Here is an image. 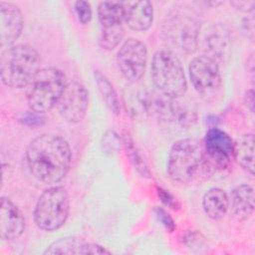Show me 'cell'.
Instances as JSON below:
<instances>
[{
	"label": "cell",
	"mask_w": 255,
	"mask_h": 255,
	"mask_svg": "<svg viewBox=\"0 0 255 255\" xmlns=\"http://www.w3.org/2000/svg\"><path fill=\"white\" fill-rule=\"evenodd\" d=\"M94 77L96 84L98 86V89L102 95L103 100L105 101L107 107L115 114L120 115L121 114V104L119 97L111 84V82L107 79L105 75H103L100 71L96 70L94 72Z\"/></svg>",
	"instance_id": "44dd1931"
},
{
	"label": "cell",
	"mask_w": 255,
	"mask_h": 255,
	"mask_svg": "<svg viewBox=\"0 0 255 255\" xmlns=\"http://www.w3.org/2000/svg\"><path fill=\"white\" fill-rule=\"evenodd\" d=\"M74 10L78 20L82 24H87L91 21L93 12L91 4L88 1H76L74 3Z\"/></svg>",
	"instance_id": "603a6c76"
},
{
	"label": "cell",
	"mask_w": 255,
	"mask_h": 255,
	"mask_svg": "<svg viewBox=\"0 0 255 255\" xmlns=\"http://www.w3.org/2000/svg\"><path fill=\"white\" fill-rule=\"evenodd\" d=\"M25 230V218L19 208L8 198H1L0 236L3 240H15Z\"/></svg>",
	"instance_id": "5bb4252c"
},
{
	"label": "cell",
	"mask_w": 255,
	"mask_h": 255,
	"mask_svg": "<svg viewBox=\"0 0 255 255\" xmlns=\"http://www.w3.org/2000/svg\"><path fill=\"white\" fill-rule=\"evenodd\" d=\"M189 77L193 88L201 95H209L221 86V74L217 62L204 55L191 60Z\"/></svg>",
	"instance_id": "30bf717a"
},
{
	"label": "cell",
	"mask_w": 255,
	"mask_h": 255,
	"mask_svg": "<svg viewBox=\"0 0 255 255\" xmlns=\"http://www.w3.org/2000/svg\"><path fill=\"white\" fill-rule=\"evenodd\" d=\"M233 155L238 164L250 175L254 174V135L242 134L234 142Z\"/></svg>",
	"instance_id": "ffe728a7"
},
{
	"label": "cell",
	"mask_w": 255,
	"mask_h": 255,
	"mask_svg": "<svg viewBox=\"0 0 255 255\" xmlns=\"http://www.w3.org/2000/svg\"><path fill=\"white\" fill-rule=\"evenodd\" d=\"M157 193H158V196L160 198V200L168 207L172 208V209H177L179 204L176 200V198H174V196L168 192V190H165L161 187L157 188Z\"/></svg>",
	"instance_id": "484cf974"
},
{
	"label": "cell",
	"mask_w": 255,
	"mask_h": 255,
	"mask_svg": "<svg viewBox=\"0 0 255 255\" xmlns=\"http://www.w3.org/2000/svg\"><path fill=\"white\" fill-rule=\"evenodd\" d=\"M124 21L134 31H146L153 21V8L149 1H124Z\"/></svg>",
	"instance_id": "9a60e30c"
},
{
	"label": "cell",
	"mask_w": 255,
	"mask_h": 255,
	"mask_svg": "<svg viewBox=\"0 0 255 255\" xmlns=\"http://www.w3.org/2000/svg\"><path fill=\"white\" fill-rule=\"evenodd\" d=\"M199 30L200 23L196 13L185 5L171 11L163 23L166 43L184 54L195 51Z\"/></svg>",
	"instance_id": "5b68a950"
},
{
	"label": "cell",
	"mask_w": 255,
	"mask_h": 255,
	"mask_svg": "<svg viewBox=\"0 0 255 255\" xmlns=\"http://www.w3.org/2000/svg\"><path fill=\"white\" fill-rule=\"evenodd\" d=\"M66 85V76L59 69H41L27 86L26 99L30 110L43 114L53 109L58 104Z\"/></svg>",
	"instance_id": "8992f818"
},
{
	"label": "cell",
	"mask_w": 255,
	"mask_h": 255,
	"mask_svg": "<svg viewBox=\"0 0 255 255\" xmlns=\"http://www.w3.org/2000/svg\"><path fill=\"white\" fill-rule=\"evenodd\" d=\"M19 121L21 122L22 125H25L30 128H35V127L44 125L45 118L41 114L31 111V112H27L24 115H22V117L19 119Z\"/></svg>",
	"instance_id": "cb8c5ba5"
},
{
	"label": "cell",
	"mask_w": 255,
	"mask_h": 255,
	"mask_svg": "<svg viewBox=\"0 0 255 255\" xmlns=\"http://www.w3.org/2000/svg\"><path fill=\"white\" fill-rule=\"evenodd\" d=\"M212 167L202 143L195 138L177 140L169 150L166 170L174 182L189 184L210 173Z\"/></svg>",
	"instance_id": "7a4b0ae2"
},
{
	"label": "cell",
	"mask_w": 255,
	"mask_h": 255,
	"mask_svg": "<svg viewBox=\"0 0 255 255\" xmlns=\"http://www.w3.org/2000/svg\"><path fill=\"white\" fill-rule=\"evenodd\" d=\"M26 161L31 174L39 181L53 184L69 172L72 152L63 137L43 133L31 140L26 149Z\"/></svg>",
	"instance_id": "6da1fadb"
},
{
	"label": "cell",
	"mask_w": 255,
	"mask_h": 255,
	"mask_svg": "<svg viewBox=\"0 0 255 255\" xmlns=\"http://www.w3.org/2000/svg\"><path fill=\"white\" fill-rule=\"evenodd\" d=\"M230 4L237 10H240L242 12H251L254 10L255 1H242V0H235L231 1Z\"/></svg>",
	"instance_id": "4316f807"
},
{
	"label": "cell",
	"mask_w": 255,
	"mask_h": 255,
	"mask_svg": "<svg viewBox=\"0 0 255 255\" xmlns=\"http://www.w3.org/2000/svg\"><path fill=\"white\" fill-rule=\"evenodd\" d=\"M244 103L247 106V108H249L250 112L253 113L254 112V92H253V89H250L245 93Z\"/></svg>",
	"instance_id": "83f0119b"
},
{
	"label": "cell",
	"mask_w": 255,
	"mask_h": 255,
	"mask_svg": "<svg viewBox=\"0 0 255 255\" xmlns=\"http://www.w3.org/2000/svg\"><path fill=\"white\" fill-rule=\"evenodd\" d=\"M125 144L127 145V149L129 152V156L131 158V161L133 162L134 166L136 167V169L138 170V172L142 175V176H146L149 177L150 173L149 170L146 166V164L144 163L142 157L140 156V154L138 153V151L135 149L134 145L132 144L131 140H128V138L125 139Z\"/></svg>",
	"instance_id": "7402d4cb"
},
{
	"label": "cell",
	"mask_w": 255,
	"mask_h": 255,
	"mask_svg": "<svg viewBox=\"0 0 255 255\" xmlns=\"http://www.w3.org/2000/svg\"><path fill=\"white\" fill-rule=\"evenodd\" d=\"M24 19L20 9L9 2H0V43L2 48L11 47L20 37Z\"/></svg>",
	"instance_id": "4fadbf2b"
},
{
	"label": "cell",
	"mask_w": 255,
	"mask_h": 255,
	"mask_svg": "<svg viewBox=\"0 0 255 255\" xmlns=\"http://www.w3.org/2000/svg\"><path fill=\"white\" fill-rule=\"evenodd\" d=\"M150 77L158 91L169 98H179L187 90L183 67L178 57L169 49H161L154 53Z\"/></svg>",
	"instance_id": "277c9868"
},
{
	"label": "cell",
	"mask_w": 255,
	"mask_h": 255,
	"mask_svg": "<svg viewBox=\"0 0 255 255\" xmlns=\"http://www.w3.org/2000/svg\"><path fill=\"white\" fill-rule=\"evenodd\" d=\"M230 45V34L222 24H214L209 27L202 39L204 56L216 61L222 59L228 52Z\"/></svg>",
	"instance_id": "e0dca14e"
},
{
	"label": "cell",
	"mask_w": 255,
	"mask_h": 255,
	"mask_svg": "<svg viewBox=\"0 0 255 255\" xmlns=\"http://www.w3.org/2000/svg\"><path fill=\"white\" fill-rule=\"evenodd\" d=\"M70 212V199L63 186H52L39 196L35 209L34 221L44 231H55L61 228Z\"/></svg>",
	"instance_id": "52a82bcc"
},
{
	"label": "cell",
	"mask_w": 255,
	"mask_h": 255,
	"mask_svg": "<svg viewBox=\"0 0 255 255\" xmlns=\"http://www.w3.org/2000/svg\"><path fill=\"white\" fill-rule=\"evenodd\" d=\"M234 142L223 130L213 128L207 130L203 148L213 167H226L233 155Z\"/></svg>",
	"instance_id": "7c38bea8"
},
{
	"label": "cell",
	"mask_w": 255,
	"mask_h": 255,
	"mask_svg": "<svg viewBox=\"0 0 255 255\" xmlns=\"http://www.w3.org/2000/svg\"><path fill=\"white\" fill-rule=\"evenodd\" d=\"M117 62L121 73L127 80L137 82L145 72L147 64L146 46L137 39H128L118 52Z\"/></svg>",
	"instance_id": "9c48e42d"
},
{
	"label": "cell",
	"mask_w": 255,
	"mask_h": 255,
	"mask_svg": "<svg viewBox=\"0 0 255 255\" xmlns=\"http://www.w3.org/2000/svg\"><path fill=\"white\" fill-rule=\"evenodd\" d=\"M202 207L209 218L219 220L225 216L228 210L229 198L223 189L213 187L203 195Z\"/></svg>",
	"instance_id": "d6986e66"
},
{
	"label": "cell",
	"mask_w": 255,
	"mask_h": 255,
	"mask_svg": "<svg viewBox=\"0 0 255 255\" xmlns=\"http://www.w3.org/2000/svg\"><path fill=\"white\" fill-rule=\"evenodd\" d=\"M154 213L156 215V217L158 218V220L161 222V224L169 231L172 232L175 228V224L173 219L170 217V215L161 207L155 206L154 208Z\"/></svg>",
	"instance_id": "d4e9b609"
},
{
	"label": "cell",
	"mask_w": 255,
	"mask_h": 255,
	"mask_svg": "<svg viewBox=\"0 0 255 255\" xmlns=\"http://www.w3.org/2000/svg\"><path fill=\"white\" fill-rule=\"evenodd\" d=\"M39 53L29 45H16L3 51L0 58L2 83L9 88L27 87L41 70Z\"/></svg>",
	"instance_id": "3957f363"
},
{
	"label": "cell",
	"mask_w": 255,
	"mask_h": 255,
	"mask_svg": "<svg viewBox=\"0 0 255 255\" xmlns=\"http://www.w3.org/2000/svg\"><path fill=\"white\" fill-rule=\"evenodd\" d=\"M254 211V190L249 184L236 186L231 193V213L237 221H245Z\"/></svg>",
	"instance_id": "ac0fdd59"
},
{
	"label": "cell",
	"mask_w": 255,
	"mask_h": 255,
	"mask_svg": "<svg viewBox=\"0 0 255 255\" xmlns=\"http://www.w3.org/2000/svg\"><path fill=\"white\" fill-rule=\"evenodd\" d=\"M98 16L101 24L100 46L106 50H114L125 36L122 2H101L98 6Z\"/></svg>",
	"instance_id": "ba28073f"
},
{
	"label": "cell",
	"mask_w": 255,
	"mask_h": 255,
	"mask_svg": "<svg viewBox=\"0 0 255 255\" xmlns=\"http://www.w3.org/2000/svg\"><path fill=\"white\" fill-rule=\"evenodd\" d=\"M111 252L99 244L89 243L79 237H65L54 241L47 247L44 254H110Z\"/></svg>",
	"instance_id": "2e32d148"
},
{
	"label": "cell",
	"mask_w": 255,
	"mask_h": 255,
	"mask_svg": "<svg viewBox=\"0 0 255 255\" xmlns=\"http://www.w3.org/2000/svg\"><path fill=\"white\" fill-rule=\"evenodd\" d=\"M245 21H246V23L243 24L244 31L248 32V33H251V36L253 37V33H254V21H253V18L251 17L249 19H246Z\"/></svg>",
	"instance_id": "f1b7e54d"
},
{
	"label": "cell",
	"mask_w": 255,
	"mask_h": 255,
	"mask_svg": "<svg viewBox=\"0 0 255 255\" xmlns=\"http://www.w3.org/2000/svg\"><path fill=\"white\" fill-rule=\"evenodd\" d=\"M61 117L68 123H80L86 116L89 106V93L79 82H71L57 104Z\"/></svg>",
	"instance_id": "8fae6325"
}]
</instances>
